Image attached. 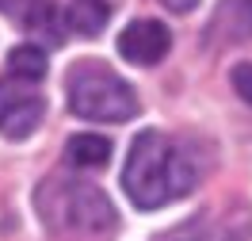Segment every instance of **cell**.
Masks as SVG:
<instances>
[{"instance_id": "obj_1", "label": "cell", "mask_w": 252, "mask_h": 241, "mask_svg": "<svg viewBox=\"0 0 252 241\" xmlns=\"http://www.w3.org/2000/svg\"><path fill=\"white\" fill-rule=\"evenodd\" d=\"M199 184V169L188 149L160 130H142L123 165V192L138 210H157L172 199H184Z\"/></svg>"}, {"instance_id": "obj_2", "label": "cell", "mask_w": 252, "mask_h": 241, "mask_svg": "<svg viewBox=\"0 0 252 241\" xmlns=\"http://www.w3.org/2000/svg\"><path fill=\"white\" fill-rule=\"evenodd\" d=\"M34 207L46 230L62 234V238H99L119 226V214L111 207V199L95 184L73 176H54L42 180L34 192Z\"/></svg>"}, {"instance_id": "obj_3", "label": "cell", "mask_w": 252, "mask_h": 241, "mask_svg": "<svg viewBox=\"0 0 252 241\" xmlns=\"http://www.w3.org/2000/svg\"><path fill=\"white\" fill-rule=\"evenodd\" d=\"M65 100L69 111L88 123H126L138 115V92L130 88L111 65L95 62H77L65 77Z\"/></svg>"}, {"instance_id": "obj_4", "label": "cell", "mask_w": 252, "mask_h": 241, "mask_svg": "<svg viewBox=\"0 0 252 241\" xmlns=\"http://www.w3.org/2000/svg\"><path fill=\"white\" fill-rule=\"evenodd\" d=\"M42 115H46V100L34 92V84L27 80H0V134L4 138H31L38 123H42Z\"/></svg>"}, {"instance_id": "obj_5", "label": "cell", "mask_w": 252, "mask_h": 241, "mask_svg": "<svg viewBox=\"0 0 252 241\" xmlns=\"http://www.w3.org/2000/svg\"><path fill=\"white\" fill-rule=\"evenodd\" d=\"M172 50V31L160 19H134L119 34V54L130 65H157Z\"/></svg>"}, {"instance_id": "obj_6", "label": "cell", "mask_w": 252, "mask_h": 241, "mask_svg": "<svg viewBox=\"0 0 252 241\" xmlns=\"http://www.w3.org/2000/svg\"><path fill=\"white\" fill-rule=\"evenodd\" d=\"M249 230L245 222H233V218H214V214H195L188 222H180L176 230L160 234L157 241H245Z\"/></svg>"}, {"instance_id": "obj_7", "label": "cell", "mask_w": 252, "mask_h": 241, "mask_svg": "<svg viewBox=\"0 0 252 241\" xmlns=\"http://www.w3.org/2000/svg\"><path fill=\"white\" fill-rule=\"evenodd\" d=\"M210 38L252 42V0H221V8L210 19Z\"/></svg>"}, {"instance_id": "obj_8", "label": "cell", "mask_w": 252, "mask_h": 241, "mask_svg": "<svg viewBox=\"0 0 252 241\" xmlns=\"http://www.w3.org/2000/svg\"><path fill=\"white\" fill-rule=\"evenodd\" d=\"M65 161L73 169H103L111 161V138H103V134H73L65 142Z\"/></svg>"}, {"instance_id": "obj_9", "label": "cell", "mask_w": 252, "mask_h": 241, "mask_svg": "<svg viewBox=\"0 0 252 241\" xmlns=\"http://www.w3.org/2000/svg\"><path fill=\"white\" fill-rule=\"evenodd\" d=\"M111 12H115V0H73V8H69V27L80 31L84 38H95V34H103Z\"/></svg>"}, {"instance_id": "obj_10", "label": "cell", "mask_w": 252, "mask_h": 241, "mask_svg": "<svg viewBox=\"0 0 252 241\" xmlns=\"http://www.w3.org/2000/svg\"><path fill=\"white\" fill-rule=\"evenodd\" d=\"M8 69H12V77L27 80V84H38V80L46 77V69H50V58H46L42 46L23 42V46H16L8 54Z\"/></svg>"}, {"instance_id": "obj_11", "label": "cell", "mask_w": 252, "mask_h": 241, "mask_svg": "<svg viewBox=\"0 0 252 241\" xmlns=\"http://www.w3.org/2000/svg\"><path fill=\"white\" fill-rule=\"evenodd\" d=\"M46 8H54V0H0V12L12 16V19H19L23 27H27L38 12H46Z\"/></svg>"}, {"instance_id": "obj_12", "label": "cell", "mask_w": 252, "mask_h": 241, "mask_svg": "<svg viewBox=\"0 0 252 241\" xmlns=\"http://www.w3.org/2000/svg\"><path fill=\"white\" fill-rule=\"evenodd\" d=\"M233 88H237V96L245 100V103H252V62L233 65Z\"/></svg>"}, {"instance_id": "obj_13", "label": "cell", "mask_w": 252, "mask_h": 241, "mask_svg": "<svg viewBox=\"0 0 252 241\" xmlns=\"http://www.w3.org/2000/svg\"><path fill=\"white\" fill-rule=\"evenodd\" d=\"M160 4H164V8H172V12H180V16L199 8V0H160Z\"/></svg>"}]
</instances>
